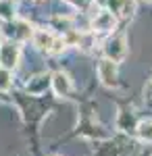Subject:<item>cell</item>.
<instances>
[{
  "mask_svg": "<svg viewBox=\"0 0 152 156\" xmlns=\"http://www.w3.org/2000/svg\"><path fill=\"white\" fill-rule=\"evenodd\" d=\"M69 2H71V4H75V6H81V4H83V0H69Z\"/></svg>",
  "mask_w": 152,
  "mask_h": 156,
  "instance_id": "9a60e30c",
  "label": "cell"
},
{
  "mask_svg": "<svg viewBox=\"0 0 152 156\" xmlns=\"http://www.w3.org/2000/svg\"><path fill=\"white\" fill-rule=\"evenodd\" d=\"M19 56H21V48L17 42H6L0 46V67L13 71L19 65Z\"/></svg>",
  "mask_w": 152,
  "mask_h": 156,
  "instance_id": "3957f363",
  "label": "cell"
},
{
  "mask_svg": "<svg viewBox=\"0 0 152 156\" xmlns=\"http://www.w3.org/2000/svg\"><path fill=\"white\" fill-rule=\"evenodd\" d=\"M104 54L108 60L113 62H121L127 54V42H125V36H113L106 40L104 44Z\"/></svg>",
  "mask_w": 152,
  "mask_h": 156,
  "instance_id": "7a4b0ae2",
  "label": "cell"
},
{
  "mask_svg": "<svg viewBox=\"0 0 152 156\" xmlns=\"http://www.w3.org/2000/svg\"><path fill=\"white\" fill-rule=\"evenodd\" d=\"M11 85H13V75H11V71L0 67V92L11 90Z\"/></svg>",
  "mask_w": 152,
  "mask_h": 156,
  "instance_id": "8fae6325",
  "label": "cell"
},
{
  "mask_svg": "<svg viewBox=\"0 0 152 156\" xmlns=\"http://www.w3.org/2000/svg\"><path fill=\"white\" fill-rule=\"evenodd\" d=\"M136 131H138V137L144 140V142H152V119L140 121L136 125Z\"/></svg>",
  "mask_w": 152,
  "mask_h": 156,
  "instance_id": "9c48e42d",
  "label": "cell"
},
{
  "mask_svg": "<svg viewBox=\"0 0 152 156\" xmlns=\"http://www.w3.org/2000/svg\"><path fill=\"white\" fill-rule=\"evenodd\" d=\"M48 85H50V75H35V77H31V81L27 83V92L34 94V96H40Z\"/></svg>",
  "mask_w": 152,
  "mask_h": 156,
  "instance_id": "ba28073f",
  "label": "cell"
},
{
  "mask_svg": "<svg viewBox=\"0 0 152 156\" xmlns=\"http://www.w3.org/2000/svg\"><path fill=\"white\" fill-rule=\"evenodd\" d=\"M133 12H136V0H125L123 6H121V11H119V15L129 19V17H133Z\"/></svg>",
  "mask_w": 152,
  "mask_h": 156,
  "instance_id": "7c38bea8",
  "label": "cell"
},
{
  "mask_svg": "<svg viewBox=\"0 0 152 156\" xmlns=\"http://www.w3.org/2000/svg\"><path fill=\"white\" fill-rule=\"evenodd\" d=\"M98 77H100V83L106 87H115L119 83V67L117 62L108 58H102L98 65Z\"/></svg>",
  "mask_w": 152,
  "mask_h": 156,
  "instance_id": "277c9868",
  "label": "cell"
},
{
  "mask_svg": "<svg viewBox=\"0 0 152 156\" xmlns=\"http://www.w3.org/2000/svg\"><path fill=\"white\" fill-rule=\"evenodd\" d=\"M34 44L38 46L40 50L44 52H50V54H59L65 50V40L63 37H56L50 29H38L34 31Z\"/></svg>",
  "mask_w": 152,
  "mask_h": 156,
  "instance_id": "6da1fadb",
  "label": "cell"
},
{
  "mask_svg": "<svg viewBox=\"0 0 152 156\" xmlns=\"http://www.w3.org/2000/svg\"><path fill=\"white\" fill-rule=\"evenodd\" d=\"M115 25H117V15L113 11H106V9L100 11V12H96V17L92 19V29L94 31L106 34V31H113Z\"/></svg>",
  "mask_w": 152,
  "mask_h": 156,
  "instance_id": "8992f818",
  "label": "cell"
},
{
  "mask_svg": "<svg viewBox=\"0 0 152 156\" xmlns=\"http://www.w3.org/2000/svg\"><path fill=\"white\" fill-rule=\"evenodd\" d=\"M96 4H100V6H108V0H96Z\"/></svg>",
  "mask_w": 152,
  "mask_h": 156,
  "instance_id": "5bb4252c",
  "label": "cell"
},
{
  "mask_svg": "<svg viewBox=\"0 0 152 156\" xmlns=\"http://www.w3.org/2000/svg\"><path fill=\"white\" fill-rule=\"evenodd\" d=\"M0 17L13 21V17H15V4H13L11 0H0Z\"/></svg>",
  "mask_w": 152,
  "mask_h": 156,
  "instance_id": "30bf717a",
  "label": "cell"
},
{
  "mask_svg": "<svg viewBox=\"0 0 152 156\" xmlns=\"http://www.w3.org/2000/svg\"><path fill=\"white\" fill-rule=\"evenodd\" d=\"M148 2H152V0H148Z\"/></svg>",
  "mask_w": 152,
  "mask_h": 156,
  "instance_id": "2e32d148",
  "label": "cell"
},
{
  "mask_svg": "<svg viewBox=\"0 0 152 156\" xmlns=\"http://www.w3.org/2000/svg\"><path fill=\"white\" fill-rule=\"evenodd\" d=\"M4 34L11 37L13 42H21V40H27L29 36H34V29L27 21H19V19H13L6 23L4 27Z\"/></svg>",
  "mask_w": 152,
  "mask_h": 156,
  "instance_id": "5b68a950",
  "label": "cell"
},
{
  "mask_svg": "<svg viewBox=\"0 0 152 156\" xmlns=\"http://www.w3.org/2000/svg\"><path fill=\"white\" fill-rule=\"evenodd\" d=\"M50 85L54 90L56 96H69L71 90H73V83H71V77L65 71H56L50 75Z\"/></svg>",
  "mask_w": 152,
  "mask_h": 156,
  "instance_id": "52a82bcc",
  "label": "cell"
},
{
  "mask_svg": "<svg viewBox=\"0 0 152 156\" xmlns=\"http://www.w3.org/2000/svg\"><path fill=\"white\" fill-rule=\"evenodd\" d=\"M144 96L152 100V79L148 81V83H146V87H144Z\"/></svg>",
  "mask_w": 152,
  "mask_h": 156,
  "instance_id": "4fadbf2b",
  "label": "cell"
}]
</instances>
